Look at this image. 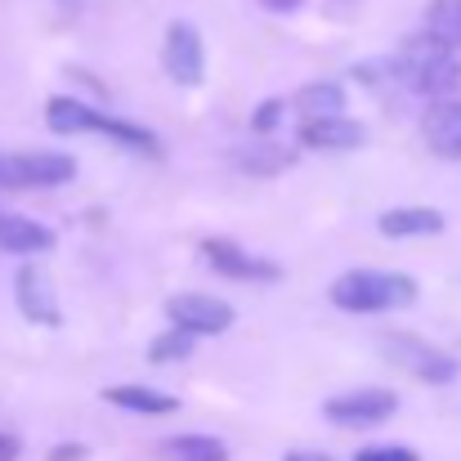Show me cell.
Returning a JSON list of instances; mask_svg holds the SVG:
<instances>
[{
	"instance_id": "17",
	"label": "cell",
	"mask_w": 461,
	"mask_h": 461,
	"mask_svg": "<svg viewBox=\"0 0 461 461\" xmlns=\"http://www.w3.org/2000/svg\"><path fill=\"white\" fill-rule=\"evenodd\" d=\"M45 122H50V131H59V135H86V131H95L99 113L86 108V104H77V99H50V104H45Z\"/></svg>"
},
{
	"instance_id": "22",
	"label": "cell",
	"mask_w": 461,
	"mask_h": 461,
	"mask_svg": "<svg viewBox=\"0 0 461 461\" xmlns=\"http://www.w3.org/2000/svg\"><path fill=\"white\" fill-rule=\"evenodd\" d=\"M81 457H86L81 444H68V448H54V453H50V461H81Z\"/></svg>"
},
{
	"instance_id": "23",
	"label": "cell",
	"mask_w": 461,
	"mask_h": 461,
	"mask_svg": "<svg viewBox=\"0 0 461 461\" xmlns=\"http://www.w3.org/2000/svg\"><path fill=\"white\" fill-rule=\"evenodd\" d=\"M0 461H18V439L14 435H0Z\"/></svg>"
},
{
	"instance_id": "15",
	"label": "cell",
	"mask_w": 461,
	"mask_h": 461,
	"mask_svg": "<svg viewBox=\"0 0 461 461\" xmlns=\"http://www.w3.org/2000/svg\"><path fill=\"white\" fill-rule=\"evenodd\" d=\"M157 453L161 461H229V448L215 435H175Z\"/></svg>"
},
{
	"instance_id": "1",
	"label": "cell",
	"mask_w": 461,
	"mask_h": 461,
	"mask_svg": "<svg viewBox=\"0 0 461 461\" xmlns=\"http://www.w3.org/2000/svg\"><path fill=\"white\" fill-rule=\"evenodd\" d=\"M417 301V283L394 269H354L331 283V305L349 313H385Z\"/></svg>"
},
{
	"instance_id": "13",
	"label": "cell",
	"mask_w": 461,
	"mask_h": 461,
	"mask_svg": "<svg viewBox=\"0 0 461 461\" xmlns=\"http://www.w3.org/2000/svg\"><path fill=\"white\" fill-rule=\"evenodd\" d=\"M426 144L439 157H461V104H435L421 122Z\"/></svg>"
},
{
	"instance_id": "14",
	"label": "cell",
	"mask_w": 461,
	"mask_h": 461,
	"mask_svg": "<svg viewBox=\"0 0 461 461\" xmlns=\"http://www.w3.org/2000/svg\"><path fill=\"white\" fill-rule=\"evenodd\" d=\"M113 408H126V412H144V417H166L179 408V399L161 394V390H149V385H113L104 394Z\"/></svg>"
},
{
	"instance_id": "19",
	"label": "cell",
	"mask_w": 461,
	"mask_h": 461,
	"mask_svg": "<svg viewBox=\"0 0 461 461\" xmlns=\"http://www.w3.org/2000/svg\"><path fill=\"white\" fill-rule=\"evenodd\" d=\"M188 354H193V336H188V331H179V327H166L153 345H149V358H153L157 367L179 363V358H188Z\"/></svg>"
},
{
	"instance_id": "4",
	"label": "cell",
	"mask_w": 461,
	"mask_h": 461,
	"mask_svg": "<svg viewBox=\"0 0 461 461\" xmlns=\"http://www.w3.org/2000/svg\"><path fill=\"white\" fill-rule=\"evenodd\" d=\"M399 412V399L390 390H349V394H336L322 403V417L336 421V426H349V430H367V426H381Z\"/></svg>"
},
{
	"instance_id": "2",
	"label": "cell",
	"mask_w": 461,
	"mask_h": 461,
	"mask_svg": "<svg viewBox=\"0 0 461 461\" xmlns=\"http://www.w3.org/2000/svg\"><path fill=\"white\" fill-rule=\"evenodd\" d=\"M394 72L403 77L408 90L444 95V90H453V81H457V59H453V50H448L444 41H435V36L426 32V36H412V41L403 45Z\"/></svg>"
},
{
	"instance_id": "6",
	"label": "cell",
	"mask_w": 461,
	"mask_h": 461,
	"mask_svg": "<svg viewBox=\"0 0 461 461\" xmlns=\"http://www.w3.org/2000/svg\"><path fill=\"white\" fill-rule=\"evenodd\" d=\"M385 354H390L399 367H408L412 376L430 381V385H448V381L457 376V363H453L444 349H435V345H426V340H412V336H390V340H385Z\"/></svg>"
},
{
	"instance_id": "26",
	"label": "cell",
	"mask_w": 461,
	"mask_h": 461,
	"mask_svg": "<svg viewBox=\"0 0 461 461\" xmlns=\"http://www.w3.org/2000/svg\"><path fill=\"white\" fill-rule=\"evenodd\" d=\"M336 5H354V0H336Z\"/></svg>"
},
{
	"instance_id": "10",
	"label": "cell",
	"mask_w": 461,
	"mask_h": 461,
	"mask_svg": "<svg viewBox=\"0 0 461 461\" xmlns=\"http://www.w3.org/2000/svg\"><path fill=\"white\" fill-rule=\"evenodd\" d=\"M301 144L305 149H322V153H349L367 144V131L349 117H322V122H305L301 126Z\"/></svg>"
},
{
	"instance_id": "24",
	"label": "cell",
	"mask_w": 461,
	"mask_h": 461,
	"mask_svg": "<svg viewBox=\"0 0 461 461\" xmlns=\"http://www.w3.org/2000/svg\"><path fill=\"white\" fill-rule=\"evenodd\" d=\"M265 9H274V14H287V9H296L301 0H260Z\"/></svg>"
},
{
	"instance_id": "21",
	"label": "cell",
	"mask_w": 461,
	"mask_h": 461,
	"mask_svg": "<svg viewBox=\"0 0 461 461\" xmlns=\"http://www.w3.org/2000/svg\"><path fill=\"white\" fill-rule=\"evenodd\" d=\"M278 117H283V104H278V99H269V104H260V108H256V122H251V126L265 135V131H274V126H278Z\"/></svg>"
},
{
	"instance_id": "20",
	"label": "cell",
	"mask_w": 461,
	"mask_h": 461,
	"mask_svg": "<svg viewBox=\"0 0 461 461\" xmlns=\"http://www.w3.org/2000/svg\"><path fill=\"white\" fill-rule=\"evenodd\" d=\"M354 461H421L412 448H399V444H381V448H358Z\"/></svg>"
},
{
	"instance_id": "9",
	"label": "cell",
	"mask_w": 461,
	"mask_h": 461,
	"mask_svg": "<svg viewBox=\"0 0 461 461\" xmlns=\"http://www.w3.org/2000/svg\"><path fill=\"white\" fill-rule=\"evenodd\" d=\"M14 287H18V309L32 318V322H41V327H59V301H54V287H50V274L41 269V265H23L18 269V278H14Z\"/></svg>"
},
{
	"instance_id": "3",
	"label": "cell",
	"mask_w": 461,
	"mask_h": 461,
	"mask_svg": "<svg viewBox=\"0 0 461 461\" xmlns=\"http://www.w3.org/2000/svg\"><path fill=\"white\" fill-rule=\"evenodd\" d=\"M77 175L68 153H18L0 157V188H59Z\"/></svg>"
},
{
	"instance_id": "8",
	"label": "cell",
	"mask_w": 461,
	"mask_h": 461,
	"mask_svg": "<svg viewBox=\"0 0 461 461\" xmlns=\"http://www.w3.org/2000/svg\"><path fill=\"white\" fill-rule=\"evenodd\" d=\"M202 256H206L211 269H220L224 278H247V283H269V278H278V265H269V260H260V256H251V251H242V247L224 242V238H206V242H202Z\"/></svg>"
},
{
	"instance_id": "16",
	"label": "cell",
	"mask_w": 461,
	"mask_h": 461,
	"mask_svg": "<svg viewBox=\"0 0 461 461\" xmlns=\"http://www.w3.org/2000/svg\"><path fill=\"white\" fill-rule=\"evenodd\" d=\"M305 122H322V117H345V90L336 81H313L296 95Z\"/></svg>"
},
{
	"instance_id": "7",
	"label": "cell",
	"mask_w": 461,
	"mask_h": 461,
	"mask_svg": "<svg viewBox=\"0 0 461 461\" xmlns=\"http://www.w3.org/2000/svg\"><path fill=\"white\" fill-rule=\"evenodd\" d=\"M166 72L179 81V86H202L206 77V50H202V36L188 27V23H170L166 27Z\"/></svg>"
},
{
	"instance_id": "12",
	"label": "cell",
	"mask_w": 461,
	"mask_h": 461,
	"mask_svg": "<svg viewBox=\"0 0 461 461\" xmlns=\"http://www.w3.org/2000/svg\"><path fill=\"white\" fill-rule=\"evenodd\" d=\"M376 229L385 238H430V233H444V215L435 206H394L376 220Z\"/></svg>"
},
{
	"instance_id": "25",
	"label": "cell",
	"mask_w": 461,
	"mask_h": 461,
	"mask_svg": "<svg viewBox=\"0 0 461 461\" xmlns=\"http://www.w3.org/2000/svg\"><path fill=\"white\" fill-rule=\"evenodd\" d=\"M287 461H331L327 453H305V448H296V453H287Z\"/></svg>"
},
{
	"instance_id": "5",
	"label": "cell",
	"mask_w": 461,
	"mask_h": 461,
	"mask_svg": "<svg viewBox=\"0 0 461 461\" xmlns=\"http://www.w3.org/2000/svg\"><path fill=\"white\" fill-rule=\"evenodd\" d=\"M166 318H170L179 331H188L193 340H197V336H220V331L233 327V309L224 305V301H215V296H202V292L170 296V301H166Z\"/></svg>"
},
{
	"instance_id": "18",
	"label": "cell",
	"mask_w": 461,
	"mask_h": 461,
	"mask_svg": "<svg viewBox=\"0 0 461 461\" xmlns=\"http://www.w3.org/2000/svg\"><path fill=\"white\" fill-rule=\"evenodd\" d=\"M426 27L435 41H444L448 50H461V0H435L426 9Z\"/></svg>"
},
{
	"instance_id": "11",
	"label": "cell",
	"mask_w": 461,
	"mask_h": 461,
	"mask_svg": "<svg viewBox=\"0 0 461 461\" xmlns=\"http://www.w3.org/2000/svg\"><path fill=\"white\" fill-rule=\"evenodd\" d=\"M54 247V233L27 215H9L0 211V251L9 256H36V251H50Z\"/></svg>"
}]
</instances>
